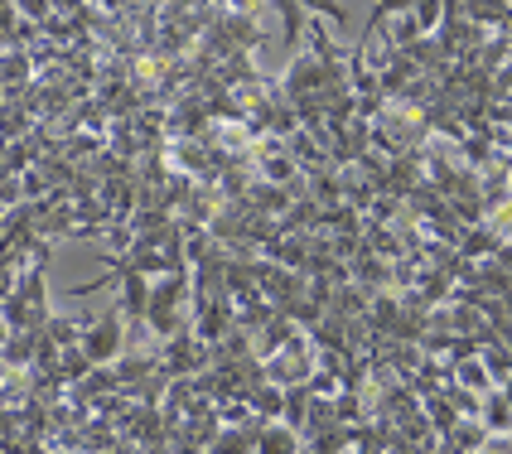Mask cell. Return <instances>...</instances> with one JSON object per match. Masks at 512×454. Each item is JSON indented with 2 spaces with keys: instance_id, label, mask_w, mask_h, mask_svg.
<instances>
[{
  "instance_id": "cell-1",
  "label": "cell",
  "mask_w": 512,
  "mask_h": 454,
  "mask_svg": "<svg viewBox=\"0 0 512 454\" xmlns=\"http://www.w3.org/2000/svg\"><path fill=\"white\" fill-rule=\"evenodd\" d=\"M184 305H194V271H170L150 285V314L145 329L155 339L170 343L174 334H184Z\"/></svg>"
},
{
  "instance_id": "cell-2",
  "label": "cell",
  "mask_w": 512,
  "mask_h": 454,
  "mask_svg": "<svg viewBox=\"0 0 512 454\" xmlns=\"http://www.w3.org/2000/svg\"><path fill=\"white\" fill-rule=\"evenodd\" d=\"M126 339H131L126 314L112 305V310L97 314V319L83 329V343H78V348L87 353V363H92V368H116V363L126 358Z\"/></svg>"
},
{
  "instance_id": "cell-3",
  "label": "cell",
  "mask_w": 512,
  "mask_h": 454,
  "mask_svg": "<svg viewBox=\"0 0 512 454\" xmlns=\"http://www.w3.org/2000/svg\"><path fill=\"white\" fill-rule=\"evenodd\" d=\"M160 368L170 372V377H199V372L208 368V343H203L194 329L174 334L170 343H160Z\"/></svg>"
},
{
  "instance_id": "cell-4",
  "label": "cell",
  "mask_w": 512,
  "mask_h": 454,
  "mask_svg": "<svg viewBox=\"0 0 512 454\" xmlns=\"http://www.w3.org/2000/svg\"><path fill=\"white\" fill-rule=\"evenodd\" d=\"M252 454H305V435L290 430L285 421H266V426L256 430Z\"/></svg>"
},
{
  "instance_id": "cell-5",
  "label": "cell",
  "mask_w": 512,
  "mask_h": 454,
  "mask_svg": "<svg viewBox=\"0 0 512 454\" xmlns=\"http://www.w3.org/2000/svg\"><path fill=\"white\" fill-rule=\"evenodd\" d=\"M479 416H484L488 435H512V406H508V397H503V392H488Z\"/></svg>"
},
{
  "instance_id": "cell-6",
  "label": "cell",
  "mask_w": 512,
  "mask_h": 454,
  "mask_svg": "<svg viewBox=\"0 0 512 454\" xmlns=\"http://www.w3.org/2000/svg\"><path fill=\"white\" fill-rule=\"evenodd\" d=\"M411 20L421 25V34H435L440 20H445V5H440V0H416V5H411Z\"/></svg>"
}]
</instances>
